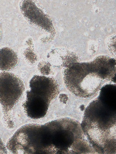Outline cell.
<instances>
[{
  "label": "cell",
  "mask_w": 116,
  "mask_h": 154,
  "mask_svg": "<svg viewBox=\"0 0 116 154\" xmlns=\"http://www.w3.org/2000/svg\"><path fill=\"white\" fill-rule=\"evenodd\" d=\"M12 143L18 154H54L50 122L23 126L14 134Z\"/></svg>",
  "instance_id": "cell-4"
},
{
  "label": "cell",
  "mask_w": 116,
  "mask_h": 154,
  "mask_svg": "<svg viewBox=\"0 0 116 154\" xmlns=\"http://www.w3.org/2000/svg\"><path fill=\"white\" fill-rule=\"evenodd\" d=\"M81 125L97 153L116 154V111L97 97L85 109Z\"/></svg>",
  "instance_id": "cell-2"
},
{
  "label": "cell",
  "mask_w": 116,
  "mask_h": 154,
  "mask_svg": "<svg viewBox=\"0 0 116 154\" xmlns=\"http://www.w3.org/2000/svg\"><path fill=\"white\" fill-rule=\"evenodd\" d=\"M18 62V55L12 49L4 48L1 50V70L8 71L16 67Z\"/></svg>",
  "instance_id": "cell-8"
},
{
  "label": "cell",
  "mask_w": 116,
  "mask_h": 154,
  "mask_svg": "<svg viewBox=\"0 0 116 154\" xmlns=\"http://www.w3.org/2000/svg\"><path fill=\"white\" fill-rule=\"evenodd\" d=\"M76 56L63 71L65 85L76 97L87 98L100 91L105 83H114L116 59L108 56H98L91 61L79 63Z\"/></svg>",
  "instance_id": "cell-1"
},
{
  "label": "cell",
  "mask_w": 116,
  "mask_h": 154,
  "mask_svg": "<svg viewBox=\"0 0 116 154\" xmlns=\"http://www.w3.org/2000/svg\"><path fill=\"white\" fill-rule=\"evenodd\" d=\"M31 90L27 92L26 101L22 104L29 118L38 119L47 114L51 103L59 94V87L56 79L35 75L29 82Z\"/></svg>",
  "instance_id": "cell-3"
},
{
  "label": "cell",
  "mask_w": 116,
  "mask_h": 154,
  "mask_svg": "<svg viewBox=\"0 0 116 154\" xmlns=\"http://www.w3.org/2000/svg\"><path fill=\"white\" fill-rule=\"evenodd\" d=\"M107 45L110 53L116 58V35H113L108 38Z\"/></svg>",
  "instance_id": "cell-9"
},
{
  "label": "cell",
  "mask_w": 116,
  "mask_h": 154,
  "mask_svg": "<svg viewBox=\"0 0 116 154\" xmlns=\"http://www.w3.org/2000/svg\"><path fill=\"white\" fill-rule=\"evenodd\" d=\"M1 103L4 121L10 128L14 127L11 112L23 94L25 85L22 79L14 73L4 72L1 73Z\"/></svg>",
  "instance_id": "cell-5"
},
{
  "label": "cell",
  "mask_w": 116,
  "mask_h": 154,
  "mask_svg": "<svg viewBox=\"0 0 116 154\" xmlns=\"http://www.w3.org/2000/svg\"><path fill=\"white\" fill-rule=\"evenodd\" d=\"M98 98L116 111V83L106 84L101 88Z\"/></svg>",
  "instance_id": "cell-7"
},
{
  "label": "cell",
  "mask_w": 116,
  "mask_h": 154,
  "mask_svg": "<svg viewBox=\"0 0 116 154\" xmlns=\"http://www.w3.org/2000/svg\"><path fill=\"white\" fill-rule=\"evenodd\" d=\"M20 8L24 16L31 25L54 34L55 29L50 17L37 6L33 1H22Z\"/></svg>",
  "instance_id": "cell-6"
}]
</instances>
